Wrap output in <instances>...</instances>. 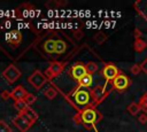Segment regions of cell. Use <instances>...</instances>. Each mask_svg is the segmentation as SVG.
I'll return each instance as SVG.
<instances>
[{
	"mask_svg": "<svg viewBox=\"0 0 147 132\" xmlns=\"http://www.w3.org/2000/svg\"><path fill=\"white\" fill-rule=\"evenodd\" d=\"M80 114H82V122H83V125L87 129H90L92 125L96 124L101 118H102V115L94 108V107H87V108H84L83 110H80Z\"/></svg>",
	"mask_w": 147,
	"mask_h": 132,
	"instance_id": "1",
	"label": "cell"
},
{
	"mask_svg": "<svg viewBox=\"0 0 147 132\" xmlns=\"http://www.w3.org/2000/svg\"><path fill=\"white\" fill-rule=\"evenodd\" d=\"M74 95V101L77 106H80V107H92V103H91V91L84 88V87H77L75 90V92L72 93Z\"/></svg>",
	"mask_w": 147,
	"mask_h": 132,
	"instance_id": "2",
	"label": "cell"
},
{
	"mask_svg": "<svg viewBox=\"0 0 147 132\" xmlns=\"http://www.w3.org/2000/svg\"><path fill=\"white\" fill-rule=\"evenodd\" d=\"M108 91L106 90V86H101V85H98L95 86L92 91H91V96H92V100H93V104L92 107H95L96 104L101 103L108 95Z\"/></svg>",
	"mask_w": 147,
	"mask_h": 132,
	"instance_id": "3",
	"label": "cell"
},
{
	"mask_svg": "<svg viewBox=\"0 0 147 132\" xmlns=\"http://www.w3.org/2000/svg\"><path fill=\"white\" fill-rule=\"evenodd\" d=\"M21 75H22L21 71H20L14 64H9V65L2 71V77H3L9 84L16 81V80L21 77Z\"/></svg>",
	"mask_w": 147,
	"mask_h": 132,
	"instance_id": "4",
	"label": "cell"
},
{
	"mask_svg": "<svg viewBox=\"0 0 147 132\" xmlns=\"http://www.w3.org/2000/svg\"><path fill=\"white\" fill-rule=\"evenodd\" d=\"M28 81L34 87V88H37V90H39V88H41L42 87V85L47 81V78H46V76L41 72V71H39V70H36L29 78H28Z\"/></svg>",
	"mask_w": 147,
	"mask_h": 132,
	"instance_id": "5",
	"label": "cell"
},
{
	"mask_svg": "<svg viewBox=\"0 0 147 132\" xmlns=\"http://www.w3.org/2000/svg\"><path fill=\"white\" fill-rule=\"evenodd\" d=\"M130 83H131V81H130L129 77L125 76L124 73H121V72H119V75L113 80V87H114L115 90L122 92V91H125V90L130 86Z\"/></svg>",
	"mask_w": 147,
	"mask_h": 132,
	"instance_id": "6",
	"label": "cell"
},
{
	"mask_svg": "<svg viewBox=\"0 0 147 132\" xmlns=\"http://www.w3.org/2000/svg\"><path fill=\"white\" fill-rule=\"evenodd\" d=\"M119 75V70L117 69V67L113 63H107L103 69H102V76L105 77V79L107 81H110V80H114L117 76Z\"/></svg>",
	"mask_w": 147,
	"mask_h": 132,
	"instance_id": "7",
	"label": "cell"
},
{
	"mask_svg": "<svg viewBox=\"0 0 147 132\" xmlns=\"http://www.w3.org/2000/svg\"><path fill=\"white\" fill-rule=\"evenodd\" d=\"M13 123L18 129L20 132H26L32 126V123L28 118H25L24 116H22L21 114H18L17 116H15L13 118Z\"/></svg>",
	"mask_w": 147,
	"mask_h": 132,
	"instance_id": "8",
	"label": "cell"
},
{
	"mask_svg": "<svg viewBox=\"0 0 147 132\" xmlns=\"http://www.w3.org/2000/svg\"><path fill=\"white\" fill-rule=\"evenodd\" d=\"M85 75H87L85 64H83V63H80V62H77V63H75V64L71 67V76H72L77 81H78L80 78H83Z\"/></svg>",
	"mask_w": 147,
	"mask_h": 132,
	"instance_id": "9",
	"label": "cell"
},
{
	"mask_svg": "<svg viewBox=\"0 0 147 132\" xmlns=\"http://www.w3.org/2000/svg\"><path fill=\"white\" fill-rule=\"evenodd\" d=\"M6 40H7V42H9L14 47H16L22 42V33L17 30L10 31L9 33L6 34Z\"/></svg>",
	"mask_w": 147,
	"mask_h": 132,
	"instance_id": "10",
	"label": "cell"
},
{
	"mask_svg": "<svg viewBox=\"0 0 147 132\" xmlns=\"http://www.w3.org/2000/svg\"><path fill=\"white\" fill-rule=\"evenodd\" d=\"M11 93V98L15 100V101H18V100H24L25 96L29 94L28 91L22 86V85H18L16 87L13 88V91L10 92Z\"/></svg>",
	"mask_w": 147,
	"mask_h": 132,
	"instance_id": "11",
	"label": "cell"
},
{
	"mask_svg": "<svg viewBox=\"0 0 147 132\" xmlns=\"http://www.w3.org/2000/svg\"><path fill=\"white\" fill-rule=\"evenodd\" d=\"M20 114H21L22 116H24L25 118H28L32 124H33V123H36V121L38 119V114H37V112H36L31 107H29V106H28V107H26L22 112H20Z\"/></svg>",
	"mask_w": 147,
	"mask_h": 132,
	"instance_id": "12",
	"label": "cell"
},
{
	"mask_svg": "<svg viewBox=\"0 0 147 132\" xmlns=\"http://www.w3.org/2000/svg\"><path fill=\"white\" fill-rule=\"evenodd\" d=\"M48 69L52 71V73L54 75V77H57V76H60V73L63 71V69H64V64H63L62 62H57V61H55V62H52V63L49 64Z\"/></svg>",
	"mask_w": 147,
	"mask_h": 132,
	"instance_id": "13",
	"label": "cell"
},
{
	"mask_svg": "<svg viewBox=\"0 0 147 132\" xmlns=\"http://www.w3.org/2000/svg\"><path fill=\"white\" fill-rule=\"evenodd\" d=\"M92 83H93V76L92 75H85L83 78H80L78 80V86L79 87H84V88H88L92 86Z\"/></svg>",
	"mask_w": 147,
	"mask_h": 132,
	"instance_id": "14",
	"label": "cell"
},
{
	"mask_svg": "<svg viewBox=\"0 0 147 132\" xmlns=\"http://www.w3.org/2000/svg\"><path fill=\"white\" fill-rule=\"evenodd\" d=\"M146 48H147V42L145 40H142V39H136L134 40V42H133V49L137 53L144 52Z\"/></svg>",
	"mask_w": 147,
	"mask_h": 132,
	"instance_id": "15",
	"label": "cell"
},
{
	"mask_svg": "<svg viewBox=\"0 0 147 132\" xmlns=\"http://www.w3.org/2000/svg\"><path fill=\"white\" fill-rule=\"evenodd\" d=\"M126 110L129 111L130 115H132V116H137V115L141 111V108H140V106H139L138 102H132V103H130V104L126 107Z\"/></svg>",
	"mask_w": 147,
	"mask_h": 132,
	"instance_id": "16",
	"label": "cell"
},
{
	"mask_svg": "<svg viewBox=\"0 0 147 132\" xmlns=\"http://www.w3.org/2000/svg\"><path fill=\"white\" fill-rule=\"evenodd\" d=\"M44 49L48 54H54L55 53V40H53V39L46 40L44 44Z\"/></svg>",
	"mask_w": 147,
	"mask_h": 132,
	"instance_id": "17",
	"label": "cell"
},
{
	"mask_svg": "<svg viewBox=\"0 0 147 132\" xmlns=\"http://www.w3.org/2000/svg\"><path fill=\"white\" fill-rule=\"evenodd\" d=\"M67 51V44L62 39L55 40V53L56 54H63Z\"/></svg>",
	"mask_w": 147,
	"mask_h": 132,
	"instance_id": "18",
	"label": "cell"
},
{
	"mask_svg": "<svg viewBox=\"0 0 147 132\" xmlns=\"http://www.w3.org/2000/svg\"><path fill=\"white\" fill-rule=\"evenodd\" d=\"M85 67H86V71L88 75H93L98 71V64L95 62H87Z\"/></svg>",
	"mask_w": 147,
	"mask_h": 132,
	"instance_id": "19",
	"label": "cell"
},
{
	"mask_svg": "<svg viewBox=\"0 0 147 132\" xmlns=\"http://www.w3.org/2000/svg\"><path fill=\"white\" fill-rule=\"evenodd\" d=\"M139 106H140V108H141V110H142V112H145V114H147V92L140 98V100H139Z\"/></svg>",
	"mask_w": 147,
	"mask_h": 132,
	"instance_id": "20",
	"label": "cell"
},
{
	"mask_svg": "<svg viewBox=\"0 0 147 132\" xmlns=\"http://www.w3.org/2000/svg\"><path fill=\"white\" fill-rule=\"evenodd\" d=\"M26 107H28V104L25 103L24 100H18V101H15V102H14V108H15L16 110H18V114L22 112Z\"/></svg>",
	"mask_w": 147,
	"mask_h": 132,
	"instance_id": "21",
	"label": "cell"
},
{
	"mask_svg": "<svg viewBox=\"0 0 147 132\" xmlns=\"http://www.w3.org/2000/svg\"><path fill=\"white\" fill-rule=\"evenodd\" d=\"M44 95H45L47 99H49V100H53V99H54V98L57 95V91H56L55 88H53V87H48V88L45 91Z\"/></svg>",
	"mask_w": 147,
	"mask_h": 132,
	"instance_id": "22",
	"label": "cell"
},
{
	"mask_svg": "<svg viewBox=\"0 0 147 132\" xmlns=\"http://www.w3.org/2000/svg\"><path fill=\"white\" fill-rule=\"evenodd\" d=\"M106 39H107V36H106L103 32H98V33L94 36V40H95L96 44H102V42L106 41Z\"/></svg>",
	"mask_w": 147,
	"mask_h": 132,
	"instance_id": "23",
	"label": "cell"
},
{
	"mask_svg": "<svg viewBox=\"0 0 147 132\" xmlns=\"http://www.w3.org/2000/svg\"><path fill=\"white\" fill-rule=\"evenodd\" d=\"M37 100V98H36V95L34 94H32V93H29L26 96H25V99H24V101H25V103L30 107L34 101Z\"/></svg>",
	"mask_w": 147,
	"mask_h": 132,
	"instance_id": "24",
	"label": "cell"
},
{
	"mask_svg": "<svg viewBox=\"0 0 147 132\" xmlns=\"http://www.w3.org/2000/svg\"><path fill=\"white\" fill-rule=\"evenodd\" d=\"M130 71H131V73L132 75H134V76H137V75H139L140 72H141V68H140V64H133L131 68H130Z\"/></svg>",
	"mask_w": 147,
	"mask_h": 132,
	"instance_id": "25",
	"label": "cell"
},
{
	"mask_svg": "<svg viewBox=\"0 0 147 132\" xmlns=\"http://www.w3.org/2000/svg\"><path fill=\"white\" fill-rule=\"evenodd\" d=\"M0 132H11V129L6 124V122L0 121Z\"/></svg>",
	"mask_w": 147,
	"mask_h": 132,
	"instance_id": "26",
	"label": "cell"
},
{
	"mask_svg": "<svg viewBox=\"0 0 147 132\" xmlns=\"http://www.w3.org/2000/svg\"><path fill=\"white\" fill-rule=\"evenodd\" d=\"M74 123L76 124V125H80V124H83V122H82V114H80V110L74 116Z\"/></svg>",
	"mask_w": 147,
	"mask_h": 132,
	"instance_id": "27",
	"label": "cell"
},
{
	"mask_svg": "<svg viewBox=\"0 0 147 132\" xmlns=\"http://www.w3.org/2000/svg\"><path fill=\"white\" fill-rule=\"evenodd\" d=\"M0 96H1L2 100H8L9 98H11V93L9 91H7V90H3L1 92V94H0Z\"/></svg>",
	"mask_w": 147,
	"mask_h": 132,
	"instance_id": "28",
	"label": "cell"
},
{
	"mask_svg": "<svg viewBox=\"0 0 147 132\" xmlns=\"http://www.w3.org/2000/svg\"><path fill=\"white\" fill-rule=\"evenodd\" d=\"M138 121H139V123H141V124H146V123H147V114H145V112L140 114V115L138 116Z\"/></svg>",
	"mask_w": 147,
	"mask_h": 132,
	"instance_id": "29",
	"label": "cell"
},
{
	"mask_svg": "<svg viewBox=\"0 0 147 132\" xmlns=\"http://www.w3.org/2000/svg\"><path fill=\"white\" fill-rule=\"evenodd\" d=\"M133 37H134V40L136 39H142L141 37H142V32L137 28V29H134V31H133Z\"/></svg>",
	"mask_w": 147,
	"mask_h": 132,
	"instance_id": "30",
	"label": "cell"
},
{
	"mask_svg": "<svg viewBox=\"0 0 147 132\" xmlns=\"http://www.w3.org/2000/svg\"><path fill=\"white\" fill-rule=\"evenodd\" d=\"M83 36H84V33H83V31H80L79 29L74 31V37H75V39L79 40V39H82V37H83Z\"/></svg>",
	"mask_w": 147,
	"mask_h": 132,
	"instance_id": "31",
	"label": "cell"
},
{
	"mask_svg": "<svg viewBox=\"0 0 147 132\" xmlns=\"http://www.w3.org/2000/svg\"><path fill=\"white\" fill-rule=\"evenodd\" d=\"M140 68H141V71L147 75V59H145V60L142 61V63L140 64Z\"/></svg>",
	"mask_w": 147,
	"mask_h": 132,
	"instance_id": "32",
	"label": "cell"
},
{
	"mask_svg": "<svg viewBox=\"0 0 147 132\" xmlns=\"http://www.w3.org/2000/svg\"><path fill=\"white\" fill-rule=\"evenodd\" d=\"M44 75L46 76V78H47V79H52V78H54V75L52 73V71H51V70H49L48 68H47V69L45 70V72H44Z\"/></svg>",
	"mask_w": 147,
	"mask_h": 132,
	"instance_id": "33",
	"label": "cell"
}]
</instances>
